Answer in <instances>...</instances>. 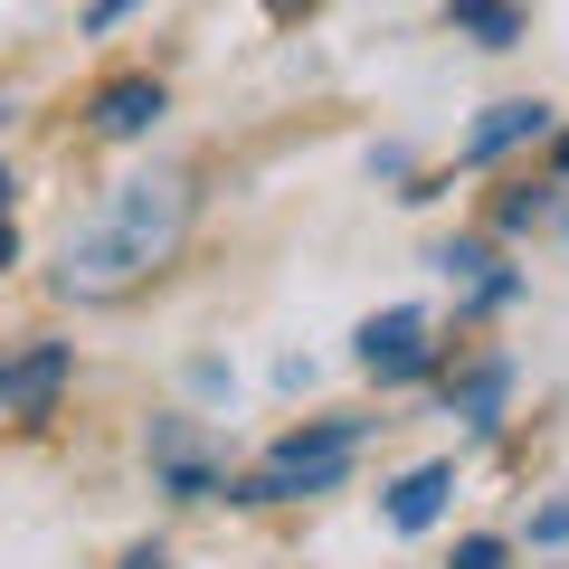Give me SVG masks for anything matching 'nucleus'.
I'll return each mask as SVG.
<instances>
[{"mask_svg": "<svg viewBox=\"0 0 569 569\" xmlns=\"http://www.w3.org/2000/svg\"><path fill=\"white\" fill-rule=\"evenodd\" d=\"M503 560H512V550L493 541V531H466V541H456V560H447V569H503Z\"/></svg>", "mask_w": 569, "mask_h": 569, "instance_id": "14", "label": "nucleus"}, {"mask_svg": "<svg viewBox=\"0 0 569 569\" xmlns=\"http://www.w3.org/2000/svg\"><path fill=\"white\" fill-rule=\"evenodd\" d=\"M351 447H361V418H313L295 437H276L257 475H228V503H313V493H342Z\"/></svg>", "mask_w": 569, "mask_h": 569, "instance_id": "2", "label": "nucleus"}, {"mask_svg": "<svg viewBox=\"0 0 569 569\" xmlns=\"http://www.w3.org/2000/svg\"><path fill=\"white\" fill-rule=\"evenodd\" d=\"M512 295H522V276H512V266H493L485 284H466V305H475V313H503Z\"/></svg>", "mask_w": 569, "mask_h": 569, "instance_id": "13", "label": "nucleus"}, {"mask_svg": "<svg viewBox=\"0 0 569 569\" xmlns=\"http://www.w3.org/2000/svg\"><path fill=\"white\" fill-rule=\"evenodd\" d=\"M447 493H456V466H447V456H427V466H408L399 485H389V531H437Z\"/></svg>", "mask_w": 569, "mask_h": 569, "instance_id": "8", "label": "nucleus"}, {"mask_svg": "<svg viewBox=\"0 0 569 569\" xmlns=\"http://www.w3.org/2000/svg\"><path fill=\"white\" fill-rule=\"evenodd\" d=\"M266 10H276V20H305V10H313V0H266Z\"/></svg>", "mask_w": 569, "mask_h": 569, "instance_id": "20", "label": "nucleus"}, {"mask_svg": "<svg viewBox=\"0 0 569 569\" xmlns=\"http://www.w3.org/2000/svg\"><path fill=\"white\" fill-rule=\"evenodd\" d=\"M162 493H171V503H219V493H228V466H209V456H171V466H162Z\"/></svg>", "mask_w": 569, "mask_h": 569, "instance_id": "11", "label": "nucleus"}, {"mask_svg": "<svg viewBox=\"0 0 569 569\" xmlns=\"http://www.w3.org/2000/svg\"><path fill=\"white\" fill-rule=\"evenodd\" d=\"M162 114H171L162 77H114V86H96V104H86V123H96L104 142H142Z\"/></svg>", "mask_w": 569, "mask_h": 569, "instance_id": "6", "label": "nucleus"}, {"mask_svg": "<svg viewBox=\"0 0 569 569\" xmlns=\"http://www.w3.org/2000/svg\"><path fill=\"white\" fill-rule=\"evenodd\" d=\"M190 219H200V181L190 171H142V181L104 190V209L67 238L58 295L67 305H114V295L152 284L190 247Z\"/></svg>", "mask_w": 569, "mask_h": 569, "instance_id": "1", "label": "nucleus"}, {"mask_svg": "<svg viewBox=\"0 0 569 569\" xmlns=\"http://www.w3.org/2000/svg\"><path fill=\"white\" fill-rule=\"evenodd\" d=\"M10 266H20V228L0 219V276H10Z\"/></svg>", "mask_w": 569, "mask_h": 569, "instance_id": "18", "label": "nucleus"}, {"mask_svg": "<svg viewBox=\"0 0 569 569\" xmlns=\"http://www.w3.org/2000/svg\"><path fill=\"white\" fill-rule=\"evenodd\" d=\"M67 380H77V351H67V342H20L10 361H0V418L39 427L48 408L67 399Z\"/></svg>", "mask_w": 569, "mask_h": 569, "instance_id": "4", "label": "nucleus"}, {"mask_svg": "<svg viewBox=\"0 0 569 569\" xmlns=\"http://www.w3.org/2000/svg\"><path fill=\"white\" fill-rule=\"evenodd\" d=\"M86 20H96V29H114V20H133V0H96Z\"/></svg>", "mask_w": 569, "mask_h": 569, "instance_id": "16", "label": "nucleus"}, {"mask_svg": "<svg viewBox=\"0 0 569 569\" xmlns=\"http://www.w3.org/2000/svg\"><path fill=\"white\" fill-rule=\"evenodd\" d=\"M550 209H560V181H512L503 200H493V228H503V238H522V228H541Z\"/></svg>", "mask_w": 569, "mask_h": 569, "instance_id": "10", "label": "nucleus"}, {"mask_svg": "<svg viewBox=\"0 0 569 569\" xmlns=\"http://www.w3.org/2000/svg\"><path fill=\"white\" fill-rule=\"evenodd\" d=\"M541 133H550V104H541V96H503V104H485V123L466 133L456 162L485 171V162H503V152H522V142H541Z\"/></svg>", "mask_w": 569, "mask_h": 569, "instance_id": "5", "label": "nucleus"}, {"mask_svg": "<svg viewBox=\"0 0 569 569\" xmlns=\"http://www.w3.org/2000/svg\"><path fill=\"white\" fill-rule=\"evenodd\" d=\"M123 569H162V541H142V550H123Z\"/></svg>", "mask_w": 569, "mask_h": 569, "instance_id": "19", "label": "nucleus"}, {"mask_svg": "<svg viewBox=\"0 0 569 569\" xmlns=\"http://www.w3.org/2000/svg\"><path fill=\"white\" fill-rule=\"evenodd\" d=\"M550 181L569 190V133H550Z\"/></svg>", "mask_w": 569, "mask_h": 569, "instance_id": "17", "label": "nucleus"}, {"mask_svg": "<svg viewBox=\"0 0 569 569\" xmlns=\"http://www.w3.org/2000/svg\"><path fill=\"white\" fill-rule=\"evenodd\" d=\"M531 541L560 550V541H569V503H541V512H531Z\"/></svg>", "mask_w": 569, "mask_h": 569, "instance_id": "15", "label": "nucleus"}, {"mask_svg": "<svg viewBox=\"0 0 569 569\" xmlns=\"http://www.w3.org/2000/svg\"><path fill=\"white\" fill-rule=\"evenodd\" d=\"M10 190H20V181H10V171H0V219H10Z\"/></svg>", "mask_w": 569, "mask_h": 569, "instance_id": "21", "label": "nucleus"}, {"mask_svg": "<svg viewBox=\"0 0 569 569\" xmlns=\"http://www.w3.org/2000/svg\"><path fill=\"white\" fill-rule=\"evenodd\" d=\"M437 276L485 284V276H493V247H485V238H447V247H437Z\"/></svg>", "mask_w": 569, "mask_h": 569, "instance_id": "12", "label": "nucleus"}, {"mask_svg": "<svg viewBox=\"0 0 569 569\" xmlns=\"http://www.w3.org/2000/svg\"><path fill=\"white\" fill-rule=\"evenodd\" d=\"M351 361H361L380 389H399V380H427V370H437L427 313H418V305H389V313H370V323L351 332Z\"/></svg>", "mask_w": 569, "mask_h": 569, "instance_id": "3", "label": "nucleus"}, {"mask_svg": "<svg viewBox=\"0 0 569 569\" xmlns=\"http://www.w3.org/2000/svg\"><path fill=\"white\" fill-rule=\"evenodd\" d=\"M503 399H512V361H503V351H485V361H466V370L447 380V408L475 427V437L503 427Z\"/></svg>", "mask_w": 569, "mask_h": 569, "instance_id": "7", "label": "nucleus"}, {"mask_svg": "<svg viewBox=\"0 0 569 569\" xmlns=\"http://www.w3.org/2000/svg\"><path fill=\"white\" fill-rule=\"evenodd\" d=\"M447 29L456 39H475V48H522V0H447Z\"/></svg>", "mask_w": 569, "mask_h": 569, "instance_id": "9", "label": "nucleus"}]
</instances>
